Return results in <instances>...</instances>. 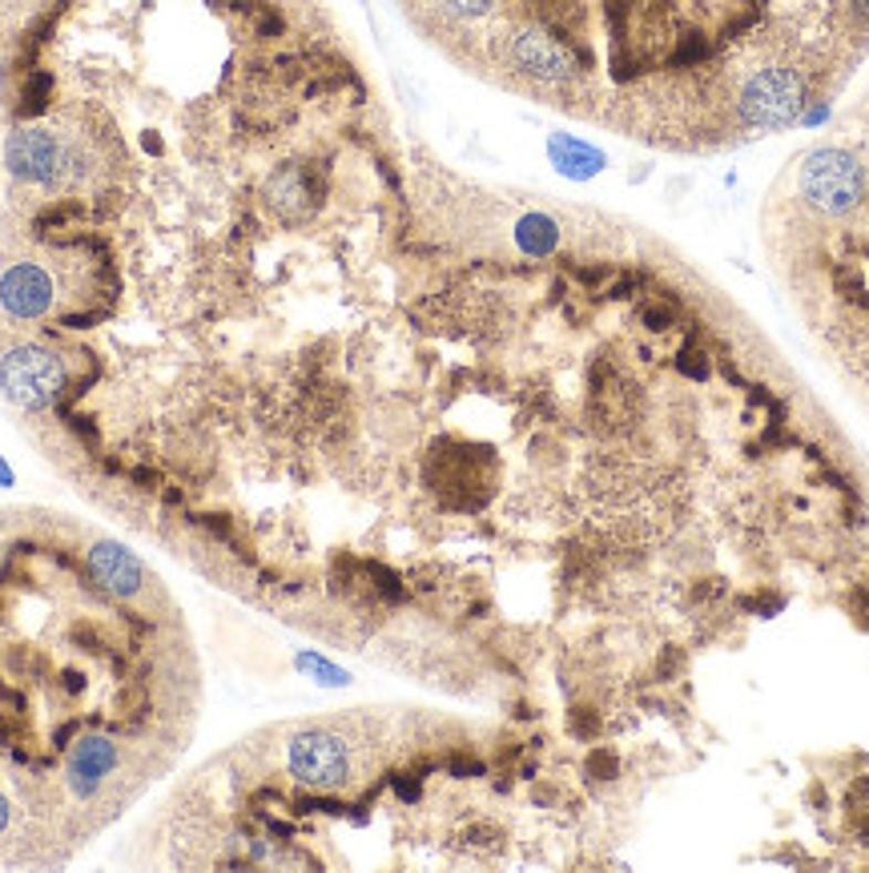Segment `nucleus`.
Listing matches in <instances>:
<instances>
[{
	"mask_svg": "<svg viewBox=\"0 0 869 873\" xmlns=\"http://www.w3.org/2000/svg\"><path fill=\"white\" fill-rule=\"evenodd\" d=\"M4 166L29 186H69L90 177V157L73 137L49 125H21L4 142Z\"/></svg>",
	"mask_w": 869,
	"mask_h": 873,
	"instance_id": "obj_1",
	"label": "nucleus"
},
{
	"mask_svg": "<svg viewBox=\"0 0 869 873\" xmlns=\"http://www.w3.org/2000/svg\"><path fill=\"white\" fill-rule=\"evenodd\" d=\"M797 189L817 214L841 218V214L858 210L866 198V166L849 149L821 145L814 154H805L802 169H797Z\"/></svg>",
	"mask_w": 869,
	"mask_h": 873,
	"instance_id": "obj_2",
	"label": "nucleus"
},
{
	"mask_svg": "<svg viewBox=\"0 0 869 873\" xmlns=\"http://www.w3.org/2000/svg\"><path fill=\"white\" fill-rule=\"evenodd\" d=\"M805 101H809V89H805V77L797 69L765 65L745 77L741 97H736V113H741V122L748 129L777 133L802 122Z\"/></svg>",
	"mask_w": 869,
	"mask_h": 873,
	"instance_id": "obj_3",
	"label": "nucleus"
},
{
	"mask_svg": "<svg viewBox=\"0 0 869 873\" xmlns=\"http://www.w3.org/2000/svg\"><path fill=\"white\" fill-rule=\"evenodd\" d=\"M65 358L49 346H12L0 358V391L12 407L21 410H45L53 407L65 391Z\"/></svg>",
	"mask_w": 869,
	"mask_h": 873,
	"instance_id": "obj_4",
	"label": "nucleus"
},
{
	"mask_svg": "<svg viewBox=\"0 0 869 873\" xmlns=\"http://www.w3.org/2000/svg\"><path fill=\"white\" fill-rule=\"evenodd\" d=\"M290 777L311 789H338L350 781V745L338 732L326 729H306L299 732L286 749Z\"/></svg>",
	"mask_w": 869,
	"mask_h": 873,
	"instance_id": "obj_5",
	"label": "nucleus"
},
{
	"mask_svg": "<svg viewBox=\"0 0 869 873\" xmlns=\"http://www.w3.org/2000/svg\"><path fill=\"white\" fill-rule=\"evenodd\" d=\"M507 56H512V65L524 77L544 81V85H568V81L579 77V61L572 56V49L559 37L547 33V29H540V24L515 29Z\"/></svg>",
	"mask_w": 869,
	"mask_h": 873,
	"instance_id": "obj_6",
	"label": "nucleus"
},
{
	"mask_svg": "<svg viewBox=\"0 0 869 873\" xmlns=\"http://www.w3.org/2000/svg\"><path fill=\"white\" fill-rule=\"evenodd\" d=\"M56 306V282L45 266L36 262H12L4 274H0V310L9 319L36 322L53 314Z\"/></svg>",
	"mask_w": 869,
	"mask_h": 873,
	"instance_id": "obj_7",
	"label": "nucleus"
},
{
	"mask_svg": "<svg viewBox=\"0 0 869 873\" xmlns=\"http://www.w3.org/2000/svg\"><path fill=\"white\" fill-rule=\"evenodd\" d=\"M117 761H122V752H117V741H113V737H101V732L81 737V741L69 749V761H65L69 789H73L81 801H90V797H97V789L105 786V777L117 769Z\"/></svg>",
	"mask_w": 869,
	"mask_h": 873,
	"instance_id": "obj_8",
	"label": "nucleus"
},
{
	"mask_svg": "<svg viewBox=\"0 0 869 873\" xmlns=\"http://www.w3.org/2000/svg\"><path fill=\"white\" fill-rule=\"evenodd\" d=\"M90 568H93V575H97L101 584L109 588L113 596H137L145 588V568H142V560H137L134 552H125L122 543H109V540H101V543H93V552H90Z\"/></svg>",
	"mask_w": 869,
	"mask_h": 873,
	"instance_id": "obj_9",
	"label": "nucleus"
},
{
	"mask_svg": "<svg viewBox=\"0 0 869 873\" xmlns=\"http://www.w3.org/2000/svg\"><path fill=\"white\" fill-rule=\"evenodd\" d=\"M547 157H552V166H556L564 177H572V181L596 177L604 166H608V157H604L596 145L579 142V137H572V133H552V137H547Z\"/></svg>",
	"mask_w": 869,
	"mask_h": 873,
	"instance_id": "obj_10",
	"label": "nucleus"
},
{
	"mask_svg": "<svg viewBox=\"0 0 869 873\" xmlns=\"http://www.w3.org/2000/svg\"><path fill=\"white\" fill-rule=\"evenodd\" d=\"M266 201L282 214V218H302V214L311 210V177L302 174L299 166L279 169V174L270 177Z\"/></svg>",
	"mask_w": 869,
	"mask_h": 873,
	"instance_id": "obj_11",
	"label": "nucleus"
},
{
	"mask_svg": "<svg viewBox=\"0 0 869 873\" xmlns=\"http://www.w3.org/2000/svg\"><path fill=\"white\" fill-rule=\"evenodd\" d=\"M515 246L527 258H547L559 246V221L552 214H524L515 221Z\"/></svg>",
	"mask_w": 869,
	"mask_h": 873,
	"instance_id": "obj_12",
	"label": "nucleus"
},
{
	"mask_svg": "<svg viewBox=\"0 0 869 873\" xmlns=\"http://www.w3.org/2000/svg\"><path fill=\"white\" fill-rule=\"evenodd\" d=\"M431 4L447 17H459V21H471V17H483V12L495 9V0H431Z\"/></svg>",
	"mask_w": 869,
	"mask_h": 873,
	"instance_id": "obj_13",
	"label": "nucleus"
},
{
	"mask_svg": "<svg viewBox=\"0 0 869 873\" xmlns=\"http://www.w3.org/2000/svg\"><path fill=\"white\" fill-rule=\"evenodd\" d=\"M49 89H53V81L45 77V73H36L29 85H24V113H36V110H45V101H49Z\"/></svg>",
	"mask_w": 869,
	"mask_h": 873,
	"instance_id": "obj_14",
	"label": "nucleus"
},
{
	"mask_svg": "<svg viewBox=\"0 0 869 873\" xmlns=\"http://www.w3.org/2000/svg\"><path fill=\"white\" fill-rule=\"evenodd\" d=\"M9 818H12V806H9V797L0 793V833L9 830Z\"/></svg>",
	"mask_w": 869,
	"mask_h": 873,
	"instance_id": "obj_15",
	"label": "nucleus"
},
{
	"mask_svg": "<svg viewBox=\"0 0 869 873\" xmlns=\"http://www.w3.org/2000/svg\"><path fill=\"white\" fill-rule=\"evenodd\" d=\"M9 484H12V471H9L4 464H0V487H9Z\"/></svg>",
	"mask_w": 869,
	"mask_h": 873,
	"instance_id": "obj_16",
	"label": "nucleus"
},
{
	"mask_svg": "<svg viewBox=\"0 0 869 873\" xmlns=\"http://www.w3.org/2000/svg\"><path fill=\"white\" fill-rule=\"evenodd\" d=\"M858 4H866V9H869V0H858Z\"/></svg>",
	"mask_w": 869,
	"mask_h": 873,
	"instance_id": "obj_17",
	"label": "nucleus"
}]
</instances>
